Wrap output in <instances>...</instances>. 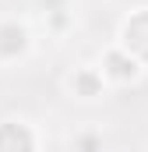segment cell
Returning a JSON list of instances; mask_svg holds the SVG:
<instances>
[{
	"label": "cell",
	"instance_id": "cell-5",
	"mask_svg": "<svg viewBox=\"0 0 148 152\" xmlns=\"http://www.w3.org/2000/svg\"><path fill=\"white\" fill-rule=\"evenodd\" d=\"M78 88H81L85 96H92V92H95L99 85H95V78H92V75H78Z\"/></svg>",
	"mask_w": 148,
	"mask_h": 152
},
{
	"label": "cell",
	"instance_id": "cell-1",
	"mask_svg": "<svg viewBox=\"0 0 148 152\" xmlns=\"http://www.w3.org/2000/svg\"><path fill=\"white\" fill-rule=\"evenodd\" d=\"M0 152H32V134L21 124H4L0 127Z\"/></svg>",
	"mask_w": 148,
	"mask_h": 152
},
{
	"label": "cell",
	"instance_id": "cell-3",
	"mask_svg": "<svg viewBox=\"0 0 148 152\" xmlns=\"http://www.w3.org/2000/svg\"><path fill=\"white\" fill-rule=\"evenodd\" d=\"M25 50V28L21 25H0V53H21Z\"/></svg>",
	"mask_w": 148,
	"mask_h": 152
},
{
	"label": "cell",
	"instance_id": "cell-2",
	"mask_svg": "<svg viewBox=\"0 0 148 152\" xmlns=\"http://www.w3.org/2000/svg\"><path fill=\"white\" fill-rule=\"evenodd\" d=\"M123 36H127V46L138 50V53L148 60V14H138V18L123 28Z\"/></svg>",
	"mask_w": 148,
	"mask_h": 152
},
{
	"label": "cell",
	"instance_id": "cell-4",
	"mask_svg": "<svg viewBox=\"0 0 148 152\" xmlns=\"http://www.w3.org/2000/svg\"><path fill=\"white\" fill-rule=\"evenodd\" d=\"M106 64H110V71H113L116 78H131V75H134V64H131V60H123L120 53H110V57H106Z\"/></svg>",
	"mask_w": 148,
	"mask_h": 152
}]
</instances>
